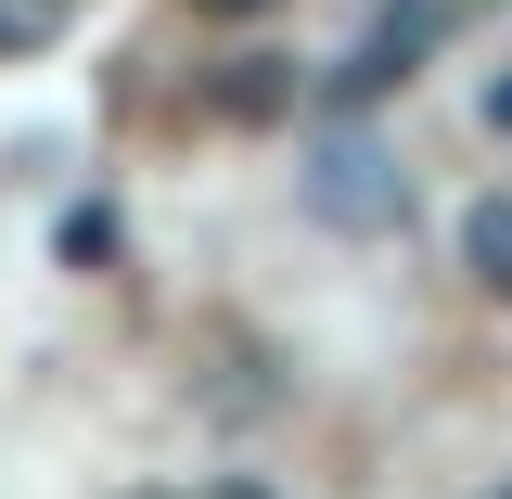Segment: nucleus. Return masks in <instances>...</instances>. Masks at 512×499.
<instances>
[{"instance_id": "7", "label": "nucleus", "mask_w": 512, "mask_h": 499, "mask_svg": "<svg viewBox=\"0 0 512 499\" xmlns=\"http://www.w3.org/2000/svg\"><path fill=\"white\" fill-rule=\"evenodd\" d=\"M218 499H269V487H218Z\"/></svg>"}, {"instance_id": "5", "label": "nucleus", "mask_w": 512, "mask_h": 499, "mask_svg": "<svg viewBox=\"0 0 512 499\" xmlns=\"http://www.w3.org/2000/svg\"><path fill=\"white\" fill-rule=\"evenodd\" d=\"M487 128H512V77H500V90H487Z\"/></svg>"}, {"instance_id": "4", "label": "nucleus", "mask_w": 512, "mask_h": 499, "mask_svg": "<svg viewBox=\"0 0 512 499\" xmlns=\"http://www.w3.org/2000/svg\"><path fill=\"white\" fill-rule=\"evenodd\" d=\"M52 39H64V0H0V64L52 52Z\"/></svg>"}, {"instance_id": "6", "label": "nucleus", "mask_w": 512, "mask_h": 499, "mask_svg": "<svg viewBox=\"0 0 512 499\" xmlns=\"http://www.w3.org/2000/svg\"><path fill=\"white\" fill-rule=\"evenodd\" d=\"M205 13H256V0H205Z\"/></svg>"}, {"instance_id": "1", "label": "nucleus", "mask_w": 512, "mask_h": 499, "mask_svg": "<svg viewBox=\"0 0 512 499\" xmlns=\"http://www.w3.org/2000/svg\"><path fill=\"white\" fill-rule=\"evenodd\" d=\"M308 205L333 218V231H397V205H410V180H397V154L384 141H359V128H333L308 154Z\"/></svg>"}, {"instance_id": "3", "label": "nucleus", "mask_w": 512, "mask_h": 499, "mask_svg": "<svg viewBox=\"0 0 512 499\" xmlns=\"http://www.w3.org/2000/svg\"><path fill=\"white\" fill-rule=\"evenodd\" d=\"M461 269H474L487 295H512V205H500V192H487V205L461 218Z\"/></svg>"}, {"instance_id": "2", "label": "nucleus", "mask_w": 512, "mask_h": 499, "mask_svg": "<svg viewBox=\"0 0 512 499\" xmlns=\"http://www.w3.org/2000/svg\"><path fill=\"white\" fill-rule=\"evenodd\" d=\"M423 39H436V13H397V26H372V39H359V64H346L333 90H346V103H372L384 77H410V64H423Z\"/></svg>"}]
</instances>
